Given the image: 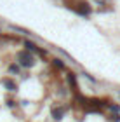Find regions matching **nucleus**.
Wrapping results in <instances>:
<instances>
[{
  "instance_id": "nucleus-1",
  "label": "nucleus",
  "mask_w": 120,
  "mask_h": 122,
  "mask_svg": "<svg viewBox=\"0 0 120 122\" xmlns=\"http://www.w3.org/2000/svg\"><path fill=\"white\" fill-rule=\"evenodd\" d=\"M18 59H19V65L24 66V68H30V66L35 65V58L33 54H30V51H21L18 54Z\"/></svg>"
},
{
  "instance_id": "nucleus-4",
  "label": "nucleus",
  "mask_w": 120,
  "mask_h": 122,
  "mask_svg": "<svg viewBox=\"0 0 120 122\" xmlns=\"http://www.w3.org/2000/svg\"><path fill=\"white\" fill-rule=\"evenodd\" d=\"M2 84H4L5 87H7L9 91H16V84H14L12 80H9V79H4V80H2Z\"/></svg>"
},
{
  "instance_id": "nucleus-3",
  "label": "nucleus",
  "mask_w": 120,
  "mask_h": 122,
  "mask_svg": "<svg viewBox=\"0 0 120 122\" xmlns=\"http://www.w3.org/2000/svg\"><path fill=\"white\" fill-rule=\"evenodd\" d=\"M63 113H64V108H54L52 110V117L59 120V119H63Z\"/></svg>"
},
{
  "instance_id": "nucleus-6",
  "label": "nucleus",
  "mask_w": 120,
  "mask_h": 122,
  "mask_svg": "<svg viewBox=\"0 0 120 122\" xmlns=\"http://www.w3.org/2000/svg\"><path fill=\"white\" fill-rule=\"evenodd\" d=\"M9 70H10V71H16V73H18V71H19V68H18V66H16V65H12V66H10Z\"/></svg>"
},
{
  "instance_id": "nucleus-2",
  "label": "nucleus",
  "mask_w": 120,
  "mask_h": 122,
  "mask_svg": "<svg viewBox=\"0 0 120 122\" xmlns=\"http://www.w3.org/2000/svg\"><path fill=\"white\" fill-rule=\"evenodd\" d=\"M24 46H26V51H33V52H35V51H38V47H37L33 42H30V40H26V42H24ZM38 52H42V51H38ZM42 54H45V51H43Z\"/></svg>"
},
{
  "instance_id": "nucleus-5",
  "label": "nucleus",
  "mask_w": 120,
  "mask_h": 122,
  "mask_svg": "<svg viewBox=\"0 0 120 122\" xmlns=\"http://www.w3.org/2000/svg\"><path fill=\"white\" fill-rule=\"evenodd\" d=\"M54 65H56L58 68H63V63H61V61H59V59H56V61H54Z\"/></svg>"
}]
</instances>
